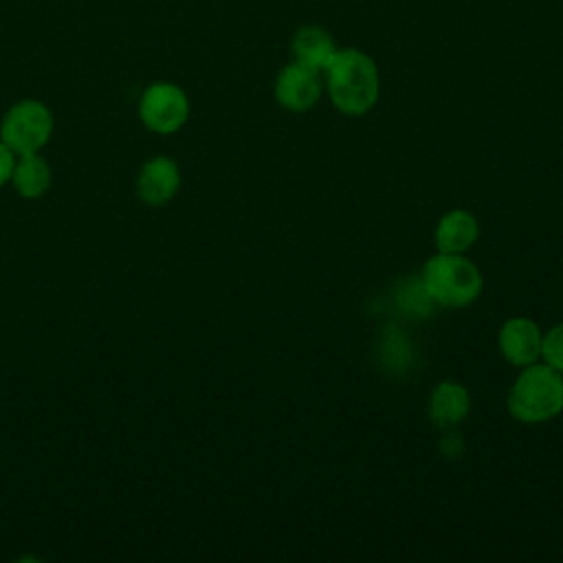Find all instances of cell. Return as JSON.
I'll list each match as a JSON object with an SVG mask.
<instances>
[{
  "label": "cell",
  "instance_id": "cell-1",
  "mask_svg": "<svg viewBox=\"0 0 563 563\" xmlns=\"http://www.w3.org/2000/svg\"><path fill=\"white\" fill-rule=\"evenodd\" d=\"M328 70V92L339 112L361 117L369 112L380 92L374 59L356 48L336 51Z\"/></svg>",
  "mask_w": 563,
  "mask_h": 563
},
{
  "label": "cell",
  "instance_id": "cell-2",
  "mask_svg": "<svg viewBox=\"0 0 563 563\" xmlns=\"http://www.w3.org/2000/svg\"><path fill=\"white\" fill-rule=\"evenodd\" d=\"M563 409V374L548 363H532L515 378L508 394V411L526 424L545 422Z\"/></svg>",
  "mask_w": 563,
  "mask_h": 563
},
{
  "label": "cell",
  "instance_id": "cell-3",
  "mask_svg": "<svg viewBox=\"0 0 563 563\" xmlns=\"http://www.w3.org/2000/svg\"><path fill=\"white\" fill-rule=\"evenodd\" d=\"M422 288L429 299L444 308L473 303L482 292V273L462 253H440L429 257L422 268Z\"/></svg>",
  "mask_w": 563,
  "mask_h": 563
},
{
  "label": "cell",
  "instance_id": "cell-4",
  "mask_svg": "<svg viewBox=\"0 0 563 563\" xmlns=\"http://www.w3.org/2000/svg\"><path fill=\"white\" fill-rule=\"evenodd\" d=\"M53 134V112L37 99L15 101L2 117L0 139L20 154L40 152Z\"/></svg>",
  "mask_w": 563,
  "mask_h": 563
},
{
  "label": "cell",
  "instance_id": "cell-5",
  "mask_svg": "<svg viewBox=\"0 0 563 563\" xmlns=\"http://www.w3.org/2000/svg\"><path fill=\"white\" fill-rule=\"evenodd\" d=\"M187 117L189 99L185 90L172 81L150 84L139 99V119L156 134H172L180 130Z\"/></svg>",
  "mask_w": 563,
  "mask_h": 563
},
{
  "label": "cell",
  "instance_id": "cell-6",
  "mask_svg": "<svg viewBox=\"0 0 563 563\" xmlns=\"http://www.w3.org/2000/svg\"><path fill=\"white\" fill-rule=\"evenodd\" d=\"M180 189V167L169 156H154L143 163L136 174V196L150 205L161 207L169 202Z\"/></svg>",
  "mask_w": 563,
  "mask_h": 563
},
{
  "label": "cell",
  "instance_id": "cell-7",
  "mask_svg": "<svg viewBox=\"0 0 563 563\" xmlns=\"http://www.w3.org/2000/svg\"><path fill=\"white\" fill-rule=\"evenodd\" d=\"M277 101L292 112H303L312 108L321 97V81L314 68H308L299 62L288 64L275 81Z\"/></svg>",
  "mask_w": 563,
  "mask_h": 563
},
{
  "label": "cell",
  "instance_id": "cell-8",
  "mask_svg": "<svg viewBox=\"0 0 563 563\" xmlns=\"http://www.w3.org/2000/svg\"><path fill=\"white\" fill-rule=\"evenodd\" d=\"M541 341L543 334L539 325L528 317H512L499 330L501 356L517 367L537 363L541 356Z\"/></svg>",
  "mask_w": 563,
  "mask_h": 563
},
{
  "label": "cell",
  "instance_id": "cell-9",
  "mask_svg": "<svg viewBox=\"0 0 563 563\" xmlns=\"http://www.w3.org/2000/svg\"><path fill=\"white\" fill-rule=\"evenodd\" d=\"M471 411V396L464 385L455 380H442L435 385L429 398V418L440 429L460 424Z\"/></svg>",
  "mask_w": 563,
  "mask_h": 563
},
{
  "label": "cell",
  "instance_id": "cell-10",
  "mask_svg": "<svg viewBox=\"0 0 563 563\" xmlns=\"http://www.w3.org/2000/svg\"><path fill=\"white\" fill-rule=\"evenodd\" d=\"M477 235V220L464 209H453L444 213L435 227V246L440 253H464L475 244Z\"/></svg>",
  "mask_w": 563,
  "mask_h": 563
},
{
  "label": "cell",
  "instance_id": "cell-11",
  "mask_svg": "<svg viewBox=\"0 0 563 563\" xmlns=\"http://www.w3.org/2000/svg\"><path fill=\"white\" fill-rule=\"evenodd\" d=\"M11 183L22 198H42L53 183V172L37 152L20 154L13 165Z\"/></svg>",
  "mask_w": 563,
  "mask_h": 563
},
{
  "label": "cell",
  "instance_id": "cell-12",
  "mask_svg": "<svg viewBox=\"0 0 563 563\" xmlns=\"http://www.w3.org/2000/svg\"><path fill=\"white\" fill-rule=\"evenodd\" d=\"M292 53L299 64L325 70L336 55L332 37L319 26H301L292 37Z\"/></svg>",
  "mask_w": 563,
  "mask_h": 563
},
{
  "label": "cell",
  "instance_id": "cell-13",
  "mask_svg": "<svg viewBox=\"0 0 563 563\" xmlns=\"http://www.w3.org/2000/svg\"><path fill=\"white\" fill-rule=\"evenodd\" d=\"M541 356L550 367L563 374V323H556L543 334L541 341Z\"/></svg>",
  "mask_w": 563,
  "mask_h": 563
},
{
  "label": "cell",
  "instance_id": "cell-14",
  "mask_svg": "<svg viewBox=\"0 0 563 563\" xmlns=\"http://www.w3.org/2000/svg\"><path fill=\"white\" fill-rule=\"evenodd\" d=\"M13 165H15V152L0 139V185L11 180Z\"/></svg>",
  "mask_w": 563,
  "mask_h": 563
}]
</instances>
